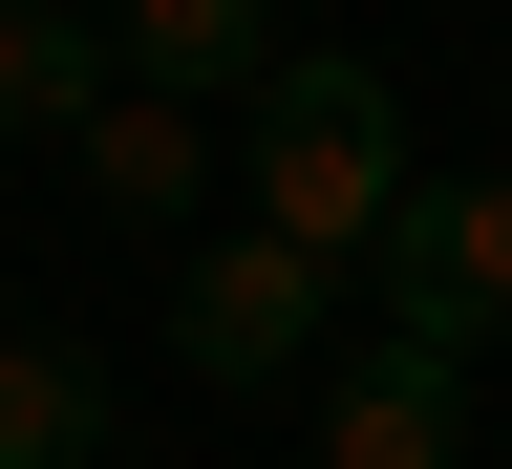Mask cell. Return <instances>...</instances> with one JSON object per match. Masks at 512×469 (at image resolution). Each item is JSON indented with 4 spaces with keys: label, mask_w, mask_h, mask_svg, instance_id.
Masks as SVG:
<instances>
[{
    "label": "cell",
    "mask_w": 512,
    "mask_h": 469,
    "mask_svg": "<svg viewBox=\"0 0 512 469\" xmlns=\"http://www.w3.org/2000/svg\"><path fill=\"white\" fill-rule=\"evenodd\" d=\"M384 214H406V86L384 64H278L256 86V235L342 278Z\"/></svg>",
    "instance_id": "obj_1"
},
{
    "label": "cell",
    "mask_w": 512,
    "mask_h": 469,
    "mask_svg": "<svg viewBox=\"0 0 512 469\" xmlns=\"http://www.w3.org/2000/svg\"><path fill=\"white\" fill-rule=\"evenodd\" d=\"M363 278H384V342H512V171H406V214L363 235Z\"/></svg>",
    "instance_id": "obj_2"
},
{
    "label": "cell",
    "mask_w": 512,
    "mask_h": 469,
    "mask_svg": "<svg viewBox=\"0 0 512 469\" xmlns=\"http://www.w3.org/2000/svg\"><path fill=\"white\" fill-rule=\"evenodd\" d=\"M320 256H278V235H192V278H171V363L192 384H299L320 363Z\"/></svg>",
    "instance_id": "obj_3"
},
{
    "label": "cell",
    "mask_w": 512,
    "mask_h": 469,
    "mask_svg": "<svg viewBox=\"0 0 512 469\" xmlns=\"http://www.w3.org/2000/svg\"><path fill=\"white\" fill-rule=\"evenodd\" d=\"M107 64L150 107H256L278 86V0H107Z\"/></svg>",
    "instance_id": "obj_4"
},
{
    "label": "cell",
    "mask_w": 512,
    "mask_h": 469,
    "mask_svg": "<svg viewBox=\"0 0 512 469\" xmlns=\"http://www.w3.org/2000/svg\"><path fill=\"white\" fill-rule=\"evenodd\" d=\"M320 448H342V469H448V448H470V363H448V342H363L342 406H320Z\"/></svg>",
    "instance_id": "obj_5"
},
{
    "label": "cell",
    "mask_w": 512,
    "mask_h": 469,
    "mask_svg": "<svg viewBox=\"0 0 512 469\" xmlns=\"http://www.w3.org/2000/svg\"><path fill=\"white\" fill-rule=\"evenodd\" d=\"M64 150H86V214H128V235H171L192 192H214V107H150V86H107L86 128H64Z\"/></svg>",
    "instance_id": "obj_6"
},
{
    "label": "cell",
    "mask_w": 512,
    "mask_h": 469,
    "mask_svg": "<svg viewBox=\"0 0 512 469\" xmlns=\"http://www.w3.org/2000/svg\"><path fill=\"white\" fill-rule=\"evenodd\" d=\"M107 86H128V64H107L86 0H0V128H86Z\"/></svg>",
    "instance_id": "obj_7"
},
{
    "label": "cell",
    "mask_w": 512,
    "mask_h": 469,
    "mask_svg": "<svg viewBox=\"0 0 512 469\" xmlns=\"http://www.w3.org/2000/svg\"><path fill=\"white\" fill-rule=\"evenodd\" d=\"M86 448H107V384L64 363V342L0 320V469H86Z\"/></svg>",
    "instance_id": "obj_8"
}]
</instances>
